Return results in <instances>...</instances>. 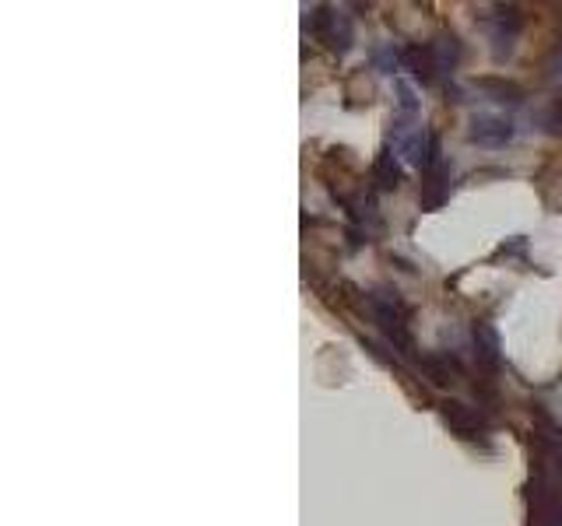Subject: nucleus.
I'll return each mask as SVG.
<instances>
[{"label": "nucleus", "instance_id": "obj_9", "mask_svg": "<svg viewBox=\"0 0 562 526\" xmlns=\"http://www.w3.org/2000/svg\"><path fill=\"white\" fill-rule=\"evenodd\" d=\"M373 176H376V183H380L383 190H397V186H401L404 169H401V162H397V155L390 148H383L380 155H376Z\"/></svg>", "mask_w": 562, "mask_h": 526}, {"label": "nucleus", "instance_id": "obj_11", "mask_svg": "<svg viewBox=\"0 0 562 526\" xmlns=\"http://www.w3.org/2000/svg\"><path fill=\"white\" fill-rule=\"evenodd\" d=\"M394 92H397V109H401L404 116H415V113H418V106H422V99H418L415 81L397 78V81H394Z\"/></svg>", "mask_w": 562, "mask_h": 526}, {"label": "nucleus", "instance_id": "obj_13", "mask_svg": "<svg viewBox=\"0 0 562 526\" xmlns=\"http://www.w3.org/2000/svg\"><path fill=\"white\" fill-rule=\"evenodd\" d=\"M373 64H376V71L394 74V71H401L404 57L394 50V43H387V46H376V50H373Z\"/></svg>", "mask_w": 562, "mask_h": 526}, {"label": "nucleus", "instance_id": "obj_4", "mask_svg": "<svg viewBox=\"0 0 562 526\" xmlns=\"http://www.w3.org/2000/svg\"><path fill=\"white\" fill-rule=\"evenodd\" d=\"M313 36L324 46H331L334 53H348L355 43L352 18L338 8H313Z\"/></svg>", "mask_w": 562, "mask_h": 526}, {"label": "nucleus", "instance_id": "obj_14", "mask_svg": "<svg viewBox=\"0 0 562 526\" xmlns=\"http://www.w3.org/2000/svg\"><path fill=\"white\" fill-rule=\"evenodd\" d=\"M541 123H545V130H552V134H562V99L548 102V109L541 113Z\"/></svg>", "mask_w": 562, "mask_h": 526}, {"label": "nucleus", "instance_id": "obj_2", "mask_svg": "<svg viewBox=\"0 0 562 526\" xmlns=\"http://www.w3.org/2000/svg\"><path fill=\"white\" fill-rule=\"evenodd\" d=\"M531 526H562V477L545 467L531 484Z\"/></svg>", "mask_w": 562, "mask_h": 526}, {"label": "nucleus", "instance_id": "obj_12", "mask_svg": "<svg viewBox=\"0 0 562 526\" xmlns=\"http://www.w3.org/2000/svg\"><path fill=\"white\" fill-rule=\"evenodd\" d=\"M478 88H482V92H489L496 102H520V99H524V92H520L517 85H510V81H499V78L478 81Z\"/></svg>", "mask_w": 562, "mask_h": 526}, {"label": "nucleus", "instance_id": "obj_8", "mask_svg": "<svg viewBox=\"0 0 562 526\" xmlns=\"http://www.w3.org/2000/svg\"><path fill=\"white\" fill-rule=\"evenodd\" d=\"M447 193H450V165L440 158V162L429 165V169H426V197H422V204H426V207H440Z\"/></svg>", "mask_w": 562, "mask_h": 526}, {"label": "nucleus", "instance_id": "obj_1", "mask_svg": "<svg viewBox=\"0 0 562 526\" xmlns=\"http://www.w3.org/2000/svg\"><path fill=\"white\" fill-rule=\"evenodd\" d=\"M369 313H373V320L380 323V330L397 351H404V355L415 351V341H411L408 330V306L397 299V292H373L369 295Z\"/></svg>", "mask_w": 562, "mask_h": 526}, {"label": "nucleus", "instance_id": "obj_3", "mask_svg": "<svg viewBox=\"0 0 562 526\" xmlns=\"http://www.w3.org/2000/svg\"><path fill=\"white\" fill-rule=\"evenodd\" d=\"M478 22L485 25V32H489V39H492V57L496 60L510 57L513 43H517V36H520V25H524L520 8H513V4H496V8H485L482 15H478Z\"/></svg>", "mask_w": 562, "mask_h": 526}, {"label": "nucleus", "instance_id": "obj_10", "mask_svg": "<svg viewBox=\"0 0 562 526\" xmlns=\"http://www.w3.org/2000/svg\"><path fill=\"white\" fill-rule=\"evenodd\" d=\"M422 372L429 376V383L447 386V383H454V376L461 372V365L447 355H422Z\"/></svg>", "mask_w": 562, "mask_h": 526}, {"label": "nucleus", "instance_id": "obj_6", "mask_svg": "<svg viewBox=\"0 0 562 526\" xmlns=\"http://www.w3.org/2000/svg\"><path fill=\"white\" fill-rule=\"evenodd\" d=\"M440 411H443V421H447L461 439L478 442V439H485V432H489V425H485L482 414H478L475 407L461 404V400H443Z\"/></svg>", "mask_w": 562, "mask_h": 526}, {"label": "nucleus", "instance_id": "obj_7", "mask_svg": "<svg viewBox=\"0 0 562 526\" xmlns=\"http://www.w3.org/2000/svg\"><path fill=\"white\" fill-rule=\"evenodd\" d=\"M471 341H475V355L485 369H496L499 358H503V341H499V330L492 323H475L471 330Z\"/></svg>", "mask_w": 562, "mask_h": 526}, {"label": "nucleus", "instance_id": "obj_5", "mask_svg": "<svg viewBox=\"0 0 562 526\" xmlns=\"http://www.w3.org/2000/svg\"><path fill=\"white\" fill-rule=\"evenodd\" d=\"M513 123L499 113H475L468 120V141L478 148H506L513 141Z\"/></svg>", "mask_w": 562, "mask_h": 526}]
</instances>
